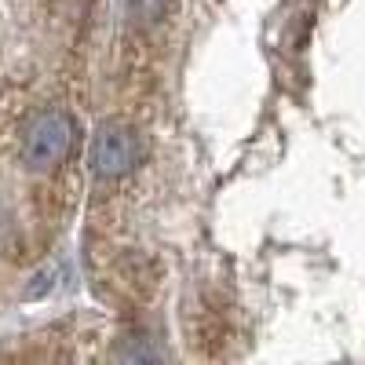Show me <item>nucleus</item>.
Masks as SVG:
<instances>
[{"mask_svg":"<svg viewBox=\"0 0 365 365\" xmlns=\"http://www.w3.org/2000/svg\"><path fill=\"white\" fill-rule=\"evenodd\" d=\"M135 158H139V135L132 132V125H125V120L99 125L96 139H91V172L103 179H117L135 165Z\"/></svg>","mask_w":365,"mask_h":365,"instance_id":"f03ea898","label":"nucleus"},{"mask_svg":"<svg viewBox=\"0 0 365 365\" xmlns=\"http://www.w3.org/2000/svg\"><path fill=\"white\" fill-rule=\"evenodd\" d=\"M73 135H77V125H73L70 113H63V110L37 113L34 120H29L26 135H22V165L34 168V172L55 168L70 154Z\"/></svg>","mask_w":365,"mask_h":365,"instance_id":"f257e3e1","label":"nucleus"},{"mask_svg":"<svg viewBox=\"0 0 365 365\" xmlns=\"http://www.w3.org/2000/svg\"><path fill=\"white\" fill-rule=\"evenodd\" d=\"M165 8V0H128V15L135 22H154Z\"/></svg>","mask_w":365,"mask_h":365,"instance_id":"7ed1b4c3","label":"nucleus"}]
</instances>
